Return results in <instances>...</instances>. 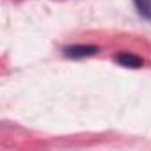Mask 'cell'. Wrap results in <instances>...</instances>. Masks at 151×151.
I'll return each instance as SVG.
<instances>
[{
  "label": "cell",
  "instance_id": "3957f363",
  "mask_svg": "<svg viewBox=\"0 0 151 151\" xmlns=\"http://www.w3.org/2000/svg\"><path fill=\"white\" fill-rule=\"evenodd\" d=\"M133 6L142 20L151 22V0H133Z\"/></svg>",
  "mask_w": 151,
  "mask_h": 151
},
{
  "label": "cell",
  "instance_id": "6da1fadb",
  "mask_svg": "<svg viewBox=\"0 0 151 151\" xmlns=\"http://www.w3.org/2000/svg\"><path fill=\"white\" fill-rule=\"evenodd\" d=\"M98 52H100V48L96 45H71L62 50L64 57H68V59H86V57L96 55Z\"/></svg>",
  "mask_w": 151,
  "mask_h": 151
},
{
  "label": "cell",
  "instance_id": "7a4b0ae2",
  "mask_svg": "<svg viewBox=\"0 0 151 151\" xmlns=\"http://www.w3.org/2000/svg\"><path fill=\"white\" fill-rule=\"evenodd\" d=\"M114 60L119 66L130 68V69H139V68L144 66V59L139 57V55H135V53H132V52H119V53L114 55Z\"/></svg>",
  "mask_w": 151,
  "mask_h": 151
}]
</instances>
